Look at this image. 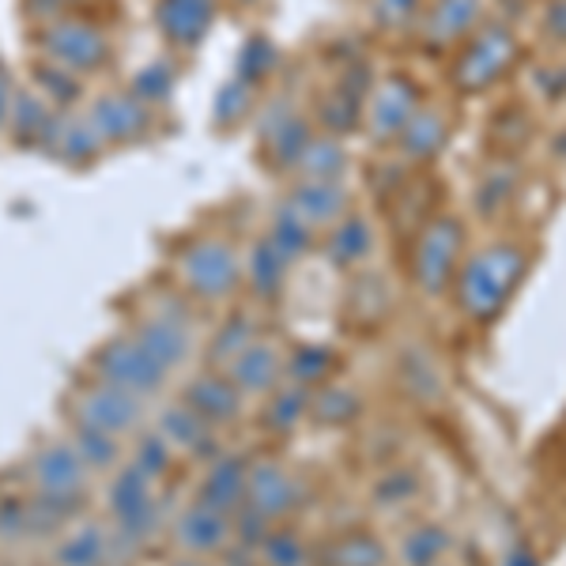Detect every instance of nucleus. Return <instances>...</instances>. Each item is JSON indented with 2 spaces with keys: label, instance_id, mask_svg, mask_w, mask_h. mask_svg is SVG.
Masks as SVG:
<instances>
[{
  "label": "nucleus",
  "instance_id": "obj_38",
  "mask_svg": "<svg viewBox=\"0 0 566 566\" xmlns=\"http://www.w3.org/2000/svg\"><path fill=\"white\" fill-rule=\"evenodd\" d=\"M359 412H363L359 392L336 386V381H328V386L310 392V419H314V423L348 427V423H355V419H359Z\"/></svg>",
  "mask_w": 566,
  "mask_h": 566
},
{
  "label": "nucleus",
  "instance_id": "obj_41",
  "mask_svg": "<svg viewBox=\"0 0 566 566\" xmlns=\"http://www.w3.org/2000/svg\"><path fill=\"white\" fill-rule=\"evenodd\" d=\"M178 87V76H175V65H167V61H151V65H140L136 69V76L129 80V91L140 103H148L151 109L167 106V98L175 95Z\"/></svg>",
  "mask_w": 566,
  "mask_h": 566
},
{
  "label": "nucleus",
  "instance_id": "obj_6",
  "mask_svg": "<svg viewBox=\"0 0 566 566\" xmlns=\"http://www.w3.org/2000/svg\"><path fill=\"white\" fill-rule=\"evenodd\" d=\"M69 416L76 427H91V431L114 434L122 442H129L133 434L144 431L148 423V400L136 397V392L109 386V381L95 378H80L69 392Z\"/></svg>",
  "mask_w": 566,
  "mask_h": 566
},
{
  "label": "nucleus",
  "instance_id": "obj_4",
  "mask_svg": "<svg viewBox=\"0 0 566 566\" xmlns=\"http://www.w3.org/2000/svg\"><path fill=\"white\" fill-rule=\"evenodd\" d=\"M522 65V39L510 23L483 20L476 31L453 50L450 84L461 95H488Z\"/></svg>",
  "mask_w": 566,
  "mask_h": 566
},
{
  "label": "nucleus",
  "instance_id": "obj_2",
  "mask_svg": "<svg viewBox=\"0 0 566 566\" xmlns=\"http://www.w3.org/2000/svg\"><path fill=\"white\" fill-rule=\"evenodd\" d=\"M245 253L227 234H193L175 253V283L189 303L223 306L245 283Z\"/></svg>",
  "mask_w": 566,
  "mask_h": 566
},
{
  "label": "nucleus",
  "instance_id": "obj_49",
  "mask_svg": "<svg viewBox=\"0 0 566 566\" xmlns=\"http://www.w3.org/2000/svg\"><path fill=\"white\" fill-rule=\"evenodd\" d=\"M114 566H133V563H114Z\"/></svg>",
  "mask_w": 566,
  "mask_h": 566
},
{
  "label": "nucleus",
  "instance_id": "obj_42",
  "mask_svg": "<svg viewBox=\"0 0 566 566\" xmlns=\"http://www.w3.org/2000/svg\"><path fill=\"white\" fill-rule=\"evenodd\" d=\"M272 69H276V45H272V39H264V34L245 39L239 57H234V76L245 80V84H253V87H261Z\"/></svg>",
  "mask_w": 566,
  "mask_h": 566
},
{
  "label": "nucleus",
  "instance_id": "obj_48",
  "mask_svg": "<svg viewBox=\"0 0 566 566\" xmlns=\"http://www.w3.org/2000/svg\"><path fill=\"white\" fill-rule=\"evenodd\" d=\"M167 566H219L216 559H205V555H175V559H170Z\"/></svg>",
  "mask_w": 566,
  "mask_h": 566
},
{
  "label": "nucleus",
  "instance_id": "obj_20",
  "mask_svg": "<svg viewBox=\"0 0 566 566\" xmlns=\"http://www.w3.org/2000/svg\"><path fill=\"white\" fill-rule=\"evenodd\" d=\"M103 151L106 140L98 136L95 122L87 114H80V109H61L53 117V129L45 136V148H42V155L65 163V167H91Z\"/></svg>",
  "mask_w": 566,
  "mask_h": 566
},
{
  "label": "nucleus",
  "instance_id": "obj_47",
  "mask_svg": "<svg viewBox=\"0 0 566 566\" xmlns=\"http://www.w3.org/2000/svg\"><path fill=\"white\" fill-rule=\"evenodd\" d=\"M15 80H12V72H8L4 65H0V129L8 125V114H12V103H15Z\"/></svg>",
  "mask_w": 566,
  "mask_h": 566
},
{
  "label": "nucleus",
  "instance_id": "obj_24",
  "mask_svg": "<svg viewBox=\"0 0 566 566\" xmlns=\"http://www.w3.org/2000/svg\"><path fill=\"white\" fill-rule=\"evenodd\" d=\"M117 541L114 528L103 522H80L69 533H61L53 547V563L57 566H114Z\"/></svg>",
  "mask_w": 566,
  "mask_h": 566
},
{
  "label": "nucleus",
  "instance_id": "obj_19",
  "mask_svg": "<svg viewBox=\"0 0 566 566\" xmlns=\"http://www.w3.org/2000/svg\"><path fill=\"white\" fill-rule=\"evenodd\" d=\"M181 400H186L193 412L205 416L216 431H219V427L239 423L242 412H245L242 389L216 367H205L200 374H193V378L186 381V389H181Z\"/></svg>",
  "mask_w": 566,
  "mask_h": 566
},
{
  "label": "nucleus",
  "instance_id": "obj_45",
  "mask_svg": "<svg viewBox=\"0 0 566 566\" xmlns=\"http://www.w3.org/2000/svg\"><path fill=\"white\" fill-rule=\"evenodd\" d=\"M541 31L552 45H566V0H544Z\"/></svg>",
  "mask_w": 566,
  "mask_h": 566
},
{
  "label": "nucleus",
  "instance_id": "obj_26",
  "mask_svg": "<svg viewBox=\"0 0 566 566\" xmlns=\"http://www.w3.org/2000/svg\"><path fill=\"white\" fill-rule=\"evenodd\" d=\"M291 261L287 253H280L276 245L269 242V234H261V239H253V245L245 250V283L242 287H250V295L258 298V303H276L283 295V287H287V272H291Z\"/></svg>",
  "mask_w": 566,
  "mask_h": 566
},
{
  "label": "nucleus",
  "instance_id": "obj_28",
  "mask_svg": "<svg viewBox=\"0 0 566 566\" xmlns=\"http://www.w3.org/2000/svg\"><path fill=\"white\" fill-rule=\"evenodd\" d=\"M348 175V148H344V136L333 133H314V140L306 144V151L298 155L291 178L298 181H344Z\"/></svg>",
  "mask_w": 566,
  "mask_h": 566
},
{
  "label": "nucleus",
  "instance_id": "obj_23",
  "mask_svg": "<svg viewBox=\"0 0 566 566\" xmlns=\"http://www.w3.org/2000/svg\"><path fill=\"white\" fill-rule=\"evenodd\" d=\"M245 469H250V458L219 450L212 461H205V472H200V480H197L193 499L234 517L245 506Z\"/></svg>",
  "mask_w": 566,
  "mask_h": 566
},
{
  "label": "nucleus",
  "instance_id": "obj_43",
  "mask_svg": "<svg viewBox=\"0 0 566 566\" xmlns=\"http://www.w3.org/2000/svg\"><path fill=\"white\" fill-rule=\"evenodd\" d=\"M253 98H258V87L245 84V80H239V76H231L223 87L216 91V106H212L216 125H223V129H231V125L245 122V114H250V109H253Z\"/></svg>",
  "mask_w": 566,
  "mask_h": 566
},
{
  "label": "nucleus",
  "instance_id": "obj_10",
  "mask_svg": "<svg viewBox=\"0 0 566 566\" xmlns=\"http://www.w3.org/2000/svg\"><path fill=\"white\" fill-rule=\"evenodd\" d=\"M39 45L45 61L76 72V76H91L109 61V34L98 23L76 20V15H61V20L39 27Z\"/></svg>",
  "mask_w": 566,
  "mask_h": 566
},
{
  "label": "nucleus",
  "instance_id": "obj_36",
  "mask_svg": "<svg viewBox=\"0 0 566 566\" xmlns=\"http://www.w3.org/2000/svg\"><path fill=\"white\" fill-rule=\"evenodd\" d=\"M400 566H442V559L450 555V533L438 522H416L400 536Z\"/></svg>",
  "mask_w": 566,
  "mask_h": 566
},
{
  "label": "nucleus",
  "instance_id": "obj_32",
  "mask_svg": "<svg viewBox=\"0 0 566 566\" xmlns=\"http://www.w3.org/2000/svg\"><path fill=\"white\" fill-rule=\"evenodd\" d=\"M264 234H269V242L276 245L280 253H287L291 261L306 258V253L314 250L317 242H322V234H317L314 227H310L306 219L287 205V200H280V205L272 208L269 231H264Z\"/></svg>",
  "mask_w": 566,
  "mask_h": 566
},
{
  "label": "nucleus",
  "instance_id": "obj_8",
  "mask_svg": "<svg viewBox=\"0 0 566 566\" xmlns=\"http://www.w3.org/2000/svg\"><path fill=\"white\" fill-rule=\"evenodd\" d=\"M423 87L416 84L408 72H389V76L374 80L367 109H363V133L374 148H392L397 136L405 133V125L416 117V109L423 106Z\"/></svg>",
  "mask_w": 566,
  "mask_h": 566
},
{
  "label": "nucleus",
  "instance_id": "obj_35",
  "mask_svg": "<svg viewBox=\"0 0 566 566\" xmlns=\"http://www.w3.org/2000/svg\"><path fill=\"white\" fill-rule=\"evenodd\" d=\"M69 442H72V450H76V458L84 461L87 472H117L125 464V458H129V450H125L122 438L91 431V427L72 423Z\"/></svg>",
  "mask_w": 566,
  "mask_h": 566
},
{
  "label": "nucleus",
  "instance_id": "obj_46",
  "mask_svg": "<svg viewBox=\"0 0 566 566\" xmlns=\"http://www.w3.org/2000/svg\"><path fill=\"white\" fill-rule=\"evenodd\" d=\"M20 8H23V15L31 23H53V20H61L65 15V8H69V0H20Z\"/></svg>",
  "mask_w": 566,
  "mask_h": 566
},
{
  "label": "nucleus",
  "instance_id": "obj_29",
  "mask_svg": "<svg viewBox=\"0 0 566 566\" xmlns=\"http://www.w3.org/2000/svg\"><path fill=\"white\" fill-rule=\"evenodd\" d=\"M322 566H389V547L378 541L370 528H348V533L333 536L322 552H317Z\"/></svg>",
  "mask_w": 566,
  "mask_h": 566
},
{
  "label": "nucleus",
  "instance_id": "obj_25",
  "mask_svg": "<svg viewBox=\"0 0 566 566\" xmlns=\"http://www.w3.org/2000/svg\"><path fill=\"white\" fill-rule=\"evenodd\" d=\"M374 223L367 216H359V212H348L340 219L336 227H328V231L322 234V250H325V258L336 264V269H344V272H359L363 264L370 261V253H374Z\"/></svg>",
  "mask_w": 566,
  "mask_h": 566
},
{
  "label": "nucleus",
  "instance_id": "obj_17",
  "mask_svg": "<svg viewBox=\"0 0 566 566\" xmlns=\"http://www.w3.org/2000/svg\"><path fill=\"white\" fill-rule=\"evenodd\" d=\"M219 15V0H159L155 4V27L163 42L178 53H193L212 34Z\"/></svg>",
  "mask_w": 566,
  "mask_h": 566
},
{
  "label": "nucleus",
  "instance_id": "obj_3",
  "mask_svg": "<svg viewBox=\"0 0 566 566\" xmlns=\"http://www.w3.org/2000/svg\"><path fill=\"white\" fill-rule=\"evenodd\" d=\"M464 253H469V231H464L461 216L453 212H434L423 227L408 239V258L405 272L408 283L419 298L438 303L453 291Z\"/></svg>",
  "mask_w": 566,
  "mask_h": 566
},
{
  "label": "nucleus",
  "instance_id": "obj_14",
  "mask_svg": "<svg viewBox=\"0 0 566 566\" xmlns=\"http://www.w3.org/2000/svg\"><path fill=\"white\" fill-rule=\"evenodd\" d=\"M483 20H488L483 0H427L416 23L419 45H423L427 53L458 50Z\"/></svg>",
  "mask_w": 566,
  "mask_h": 566
},
{
  "label": "nucleus",
  "instance_id": "obj_22",
  "mask_svg": "<svg viewBox=\"0 0 566 566\" xmlns=\"http://www.w3.org/2000/svg\"><path fill=\"white\" fill-rule=\"evenodd\" d=\"M283 200H287L317 234H325L328 227H336L352 212V193L344 181H298L295 178Z\"/></svg>",
  "mask_w": 566,
  "mask_h": 566
},
{
  "label": "nucleus",
  "instance_id": "obj_13",
  "mask_svg": "<svg viewBox=\"0 0 566 566\" xmlns=\"http://www.w3.org/2000/svg\"><path fill=\"white\" fill-rule=\"evenodd\" d=\"M87 117L95 122L106 148H133V144L148 140V133L155 129V109L148 103H140L129 87L103 91V95L91 103Z\"/></svg>",
  "mask_w": 566,
  "mask_h": 566
},
{
  "label": "nucleus",
  "instance_id": "obj_12",
  "mask_svg": "<svg viewBox=\"0 0 566 566\" xmlns=\"http://www.w3.org/2000/svg\"><path fill=\"white\" fill-rule=\"evenodd\" d=\"M167 533L181 555L219 559V555L234 544V517L216 506H208V502H200V499H189L186 506L170 517Z\"/></svg>",
  "mask_w": 566,
  "mask_h": 566
},
{
  "label": "nucleus",
  "instance_id": "obj_15",
  "mask_svg": "<svg viewBox=\"0 0 566 566\" xmlns=\"http://www.w3.org/2000/svg\"><path fill=\"white\" fill-rule=\"evenodd\" d=\"M314 133H317V125L310 122L306 114H295L283 98H276L261 117V148H264L269 167L280 170V175H291L298 155H303L306 144L314 140Z\"/></svg>",
  "mask_w": 566,
  "mask_h": 566
},
{
  "label": "nucleus",
  "instance_id": "obj_31",
  "mask_svg": "<svg viewBox=\"0 0 566 566\" xmlns=\"http://www.w3.org/2000/svg\"><path fill=\"white\" fill-rule=\"evenodd\" d=\"M264 333L261 328V322L253 314H227L223 317V325L216 328L212 336H208V344H205V363L208 367H216V370H223L227 363L239 355L245 344H253L258 336Z\"/></svg>",
  "mask_w": 566,
  "mask_h": 566
},
{
  "label": "nucleus",
  "instance_id": "obj_30",
  "mask_svg": "<svg viewBox=\"0 0 566 566\" xmlns=\"http://www.w3.org/2000/svg\"><path fill=\"white\" fill-rule=\"evenodd\" d=\"M303 419H310V389L298 381H283L269 397H261V423L272 434H291Z\"/></svg>",
  "mask_w": 566,
  "mask_h": 566
},
{
  "label": "nucleus",
  "instance_id": "obj_37",
  "mask_svg": "<svg viewBox=\"0 0 566 566\" xmlns=\"http://www.w3.org/2000/svg\"><path fill=\"white\" fill-rule=\"evenodd\" d=\"M336 374V355L325 344H298L287 352V381H298L303 389H322Z\"/></svg>",
  "mask_w": 566,
  "mask_h": 566
},
{
  "label": "nucleus",
  "instance_id": "obj_9",
  "mask_svg": "<svg viewBox=\"0 0 566 566\" xmlns=\"http://www.w3.org/2000/svg\"><path fill=\"white\" fill-rule=\"evenodd\" d=\"M31 491L34 499L50 502V506L65 510V514H76L84 506V495H87V476L91 472L84 469V461L76 458L72 442H45L34 450L31 464Z\"/></svg>",
  "mask_w": 566,
  "mask_h": 566
},
{
  "label": "nucleus",
  "instance_id": "obj_11",
  "mask_svg": "<svg viewBox=\"0 0 566 566\" xmlns=\"http://www.w3.org/2000/svg\"><path fill=\"white\" fill-rule=\"evenodd\" d=\"M303 480L291 464H283L272 453L250 458L245 469V510H253L269 525H283L298 506H303Z\"/></svg>",
  "mask_w": 566,
  "mask_h": 566
},
{
  "label": "nucleus",
  "instance_id": "obj_44",
  "mask_svg": "<svg viewBox=\"0 0 566 566\" xmlns=\"http://www.w3.org/2000/svg\"><path fill=\"white\" fill-rule=\"evenodd\" d=\"M367 12L378 31H416L419 12H423V0H367Z\"/></svg>",
  "mask_w": 566,
  "mask_h": 566
},
{
  "label": "nucleus",
  "instance_id": "obj_16",
  "mask_svg": "<svg viewBox=\"0 0 566 566\" xmlns=\"http://www.w3.org/2000/svg\"><path fill=\"white\" fill-rule=\"evenodd\" d=\"M227 378L242 389V397H269L272 389L287 381V348L276 340V336H258L253 344L234 355L223 367Z\"/></svg>",
  "mask_w": 566,
  "mask_h": 566
},
{
  "label": "nucleus",
  "instance_id": "obj_18",
  "mask_svg": "<svg viewBox=\"0 0 566 566\" xmlns=\"http://www.w3.org/2000/svg\"><path fill=\"white\" fill-rule=\"evenodd\" d=\"M151 427L167 438V446L178 453V458H193V461L205 464V461H212L219 453L216 427L208 423L200 412H193V408H189L181 397L170 400V405H163Z\"/></svg>",
  "mask_w": 566,
  "mask_h": 566
},
{
  "label": "nucleus",
  "instance_id": "obj_1",
  "mask_svg": "<svg viewBox=\"0 0 566 566\" xmlns=\"http://www.w3.org/2000/svg\"><path fill=\"white\" fill-rule=\"evenodd\" d=\"M533 269V250L522 239H495L464 253V264L453 280V306L472 328L495 325Z\"/></svg>",
  "mask_w": 566,
  "mask_h": 566
},
{
  "label": "nucleus",
  "instance_id": "obj_27",
  "mask_svg": "<svg viewBox=\"0 0 566 566\" xmlns=\"http://www.w3.org/2000/svg\"><path fill=\"white\" fill-rule=\"evenodd\" d=\"M61 109H53L39 91H15V103H12V114H8V125L4 129L12 133V144L23 151H42L45 148V136L53 129V117Z\"/></svg>",
  "mask_w": 566,
  "mask_h": 566
},
{
  "label": "nucleus",
  "instance_id": "obj_34",
  "mask_svg": "<svg viewBox=\"0 0 566 566\" xmlns=\"http://www.w3.org/2000/svg\"><path fill=\"white\" fill-rule=\"evenodd\" d=\"M517 186H522V170H517V163L510 159V155H502V159H495L480 175L476 197H472V200H476V208L483 216H502L510 200H514Z\"/></svg>",
  "mask_w": 566,
  "mask_h": 566
},
{
  "label": "nucleus",
  "instance_id": "obj_5",
  "mask_svg": "<svg viewBox=\"0 0 566 566\" xmlns=\"http://www.w3.org/2000/svg\"><path fill=\"white\" fill-rule=\"evenodd\" d=\"M129 333L148 348L167 370H181L197 352V317L186 306L181 291H159L136 310Z\"/></svg>",
  "mask_w": 566,
  "mask_h": 566
},
{
  "label": "nucleus",
  "instance_id": "obj_39",
  "mask_svg": "<svg viewBox=\"0 0 566 566\" xmlns=\"http://www.w3.org/2000/svg\"><path fill=\"white\" fill-rule=\"evenodd\" d=\"M175 458H178V453L167 446V438L155 431V427H144L140 434H133V438H129V458H125V461H129L133 469H140L148 480L159 483V480L170 472V464H175Z\"/></svg>",
  "mask_w": 566,
  "mask_h": 566
},
{
  "label": "nucleus",
  "instance_id": "obj_7",
  "mask_svg": "<svg viewBox=\"0 0 566 566\" xmlns=\"http://www.w3.org/2000/svg\"><path fill=\"white\" fill-rule=\"evenodd\" d=\"M87 374L109 381V386L129 389L144 400L159 397L170 381V370L163 367V363L155 359V355L144 348L133 333H117V336H109V340L98 344L95 355H91V363H87Z\"/></svg>",
  "mask_w": 566,
  "mask_h": 566
},
{
  "label": "nucleus",
  "instance_id": "obj_21",
  "mask_svg": "<svg viewBox=\"0 0 566 566\" xmlns=\"http://www.w3.org/2000/svg\"><path fill=\"white\" fill-rule=\"evenodd\" d=\"M450 136H453V122L446 117V109L434 103H423L416 109L412 122L405 125V133L397 136L392 151H397L408 167H427V163H434L438 155L450 148Z\"/></svg>",
  "mask_w": 566,
  "mask_h": 566
},
{
  "label": "nucleus",
  "instance_id": "obj_33",
  "mask_svg": "<svg viewBox=\"0 0 566 566\" xmlns=\"http://www.w3.org/2000/svg\"><path fill=\"white\" fill-rule=\"evenodd\" d=\"M258 566H317V547L287 522L272 525L258 544Z\"/></svg>",
  "mask_w": 566,
  "mask_h": 566
},
{
  "label": "nucleus",
  "instance_id": "obj_40",
  "mask_svg": "<svg viewBox=\"0 0 566 566\" xmlns=\"http://www.w3.org/2000/svg\"><path fill=\"white\" fill-rule=\"evenodd\" d=\"M34 91L50 103L53 109H72L80 98V91H84V76H76V72L53 65V61H39L34 65Z\"/></svg>",
  "mask_w": 566,
  "mask_h": 566
}]
</instances>
